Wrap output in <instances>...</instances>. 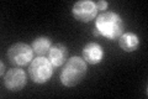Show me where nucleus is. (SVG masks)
<instances>
[{
	"instance_id": "f257e3e1",
	"label": "nucleus",
	"mask_w": 148,
	"mask_h": 99,
	"mask_svg": "<svg viewBox=\"0 0 148 99\" xmlns=\"http://www.w3.org/2000/svg\"><path fill=\"white\" fill-rule=\"evenodd\" d=\"M95 29L108 40H117L125 32V22L117 12L104 11L96 16Z\"/></svg>"
},
{
	"instance_id": "f03ea898",
	"label": "nucleus",
	"mask_w": 148,
	"mask_h": 99,
	"mask_svg": "<svg viewBox=\"0 0 148 99\" xmlns=\"http://www.w3.org/2000/svg\"><path fill=\"white\" fill-rule=\"evenodd\" d=\"M86 72L88 66L83 57L74 56V57L67 60V62L64 63L59 79L64 87H74L84 79Z\"/></svg>"
},
{
	"instance_id": "7ed1b4c3",
	"label": "nucleus",
	"mask_w": 148,
	"mask_h": 99,
	"mask_svg": "<svg viewBox=\"0 0 148 99\" xmlns=\"http://www.w3.org/2000/svg\"><path fill=\"white\" fill-rule=\"evenodd\" d=\"M53 66L47 57H36L29 64V77L36 84H43L48 82L53 76Z\"/></svg>"
},
{
	"instance_id": "20e7f679",
	"label": "nucleus",
	"mask_w": 148,
	"mask_h": 99,
	"mask_svg": "<svg viewBox=\"0 0 148 99\" xmlns=\"http://www.w3.org/2000/svg\"><path fill=\"white\" fill-rule=\"evenodd\" d=\"M8 60L12 66L22 67L34 60V50L25 42H15L8 48Z\"/></svg>"
},
{
	"instance_id": "39448f33",
	"label": "nucleus",
	"mask_w": 148,
	"mask_h": 99,
	"mask_svg": "<svg viewBox=\"0 0 148 99\" xmlns=\"http://www.w3.org/2000/svg\"><path fill=\"white\" fill-rule=\"evenodd\" d=\"M72 15L80 22H89L98 15L96 4L91 0H79L72 6Z\"/></svg>"
},
{
	"instance_id": "423d86ee",
	"label": "nucleus",
	"mask_w": 148,
	"mask_h": 99,
	"mask_svg": "<svg viewBox=\"0 0 148 99\" xmlns=\"http://www.w3.org/2000/svg\"><path fill=\"white\" fill-rule=\"evenodd\" d=\"M3 79L4 86L10 92H18L21 89H24L27 84V74L20 67L8 69V72L3 77Z\"/></svg>"
},
{
	"instance_id": "0eeeda50",
	"label": "nucleus",
	"mask_w": 148,
	"mask_h": 99,
	"mask_svg": "<svg viewBox=\"0 0 148 99\" xmlns=\"http://www.w3.org/2000/svg\"><path fill=\"white\" fill-rule=\"evenodd\" d=\"M83 60L89 64H98L104 60V50L98 42H89L83 47Z\"/></svg>"
},
{
	"instance_id": "6e6552de",
	"label": "nucleus",
	"mask_w": 148,
	"mask_h": 99,
	"mask_svg": "<svg viewBox=\"0 0 148 99\" xmlns=\"http://www.w3.org/2000/svg\"><path fill=\"white\" fill-rule=\"evenodd\" d=\"M68 53H69V50L64 44H56L51 47L49 52L47 55V58L49 60V62L52 63L53 67L57 68L67 62Z\"/></svg>"
},
{
	"instance_id": "1a4fd4ad",
	"label": "nucleus",
	"mask_w": 148,
	"mask_h": 99,
	"mask_svg": "<svg viewBox=\"0 0 148 99\" xmlns=\"http://www.w3.org/2000/svg\"><path fill=\"white\" fill-rule=\"evenodd\" d=\"M117 40L119 46L125 52H133L140 47V39L133 32H123Z\"/></svg>"
},
{
	"instance_id": "9d476101",
	"label": "nucleus",
	"mask_w": 148,
	"mask_h": 99,
	"mask_svg": "<svg viewBox=\"0 0 148 99\" xmlns=\"http://www.w3.org/2000/svg\"><path fill=\"white\" fill-rule=\"evenodd\" d=\"M31 47L34 50V53L41 57H46V55H48L52 47V40L48 36H38L35 40H32Z\"/></svg>"
},
{
	"instance_id": "9b49d317",
	"label": "nucleus",
	"mask_w": 148,
	"mask_h": 99,
	"mask_svg": "<svg viewBox=\"0 0 148 99\" xmlns=\"http://www.w3.org/2000/svg\"><path fill=\"white\" fill-rule=\"evenodd\" d=\"M95 4H96V9H98V11H101V12L106 11V9H108V6H109V3L106 1V0H99V1L95 3Z\"/></svg>"
},
{
	"instance_id": "f8f14e48",
	"label": "nucleus",
	"mask_w": 148,
	"mask_h": 99,
	"mask_svg": "<svg viewBox=\"0 0 148 99\" xmlns=\"http://www.w3.org/2000/svg\"><path fill=\"white\" fill-rule=\"evenodd\" d=\"M0 64H1V69H0V74H1V77H4V76H5V64H4L3 61H1V63H0Z\"/></svg>"
},
{
	"instance_id": "ddd939ff",
	"label": "nucleus",
	"mask_w": 148,
	"mask_h": 99,
	"mask_svg": "<svg viewBox=\"0 0 148 99\" xmlns=\"http://www.w3.org/2000/svg\"><path fill=\"white\" fill-rule=\"evenodd\" d=\"M92 35H94L95 37H99V36H101V35H100V32H99L98 30H96L95 27H94V29H92Z\"/></svg>"
}]
</instances>
